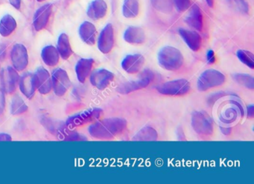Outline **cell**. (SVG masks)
Instances as JSON below:
<instances>
[{
	"label": "cell",
	"instance_id": "30",
	"mask_svg": "<svg viewBox=\"0 0 254 184\" xmlns=\"http://www.w3.org/2000/svg\"><path fill=\"white\" fill-rule=\"evenodd\" d=\"M229 6L242 14L249 13V4L247 0H227Z\"/></svg>",
	"mask_w": 254,
	"mask_h": 184
},
{
	"label": "cell",
	"instance_id": "14",
	"mask_svg": "<svg viewBox=\"0 0 254 184\" xmlns=\"http://www.w3.org/2000/svg\"><path fill=\"white\" fill-rule=\"evenodd\" d=\"M37 89L41 94L47 95L53 89L52 78L48 71L44 67H39L35 73Z\"/></svg>",
	"mask_w": 254,
	"mask_h": 184
},
{
	"label": "cell",
	"instance_id": "28",
	"mask_svg": "<svg viewBox=\"0 0 254 184\" xmlns=\"http://www.w3.org/2000/svg\"><path fill=\"white\" fill-rule=\"evenodd\" d=\"M28 106L20 96H14L11 101V113L12 115H21L27 111Z\"/></svg>",
	"mask_w": 254,
	"mask_h": 184
},
{
	"label": "cell",
	"instance_id": "27",
	"mask_svg": "<svg viewBox=\"0 0 254 184\" xmlns=\"http://www.w3.org/2000/svg\"><path fill=\"white\" fill-rule=\"evenodd\" d=\"M158 138L157 131L153 127H145L135 134L133 141H156Z\"/></svg>",
	"mask_w": 254,
	"mask_h": 184
},
{
	"label": "cell",
	"instance_id": "25",
	"mask_svg": "<svg viewBox=\"0 0 254 184\" xmlns=\"http://www.w3.org/2000/svg\"><path fill=\"white\" fill-rule=\"evenodd\" d=\"M17 28V22L15 19L6 14L0 20V35L2 37H8L11 35Z\"/></svg>",
	"mask_w": 254,
	"mask_h": 184
},
{
	"label": "cell",
	"instance_id": "12",
	"mask_svg": "<svg viewBox=\"0 0 254 184\" xmlns=\"http://www.w3.org/2000/svg\"><path fill=\"white\" fill-rule=\"evenodd\" d=\"M53 12V5L50 3L46 4L38 8L34 15L33 26L37 32L45 29L48 24L50 16Z\"/></svg>",
	"mask_w": 254,
	"mask_h": 184
},
{
	"label": "cell",
	"instance_id": "9",
	"mask_svg": "<svg viewBox=\"0 0 254 184\" xmlns=\"http://www.w3.org/2000/svg\"><path fill=\"white\" fill-rule=\"evenodd\" d=\"M0 79L2 90L8 94H11L15 92L20 81L17 71L11 66L2 69L0 73Z\"/></svg>",
	"mask_w": 254,
	"mask_h": 184
},
{
	"label": "cell",
	"instance_id": "2",
	"mask_svg": "<svg viewBox=\"0 0 254 184\" xmlns=\"http://www.w3.org/2000/svg\"><path fill=\"white\" fill-rule=\"evenodd\" d=\"M159 64L166 70L179 69L184 63V57L178 49L173 47H165L158 53Z\"/></svg>",
	"mask_w": 254,
	"mask_h": 184
},
{
	"label": "cell",
	"instance_id": "38",
	"mask_svg": "<svg viewBox=\"0 0 254 184\" xmlns=\"http://www.w3.org/2000/svg\"><path fill=\"white\" fill-rule=\"evenodd\" d=\"M248 117H251V118H252L253 117H254V106L253 105H251V106L248 107Z\"/></svg>",
	"mask_w": 254,
	"mask_h": 184
},
{
	"label": "cell",
	"instance_id": "34",
	"mask_svg": "<svg viewBox=\"0 0 254 184\" xmlns=\"http://www.w3.org/2000/svg\"><path fill=\"white\" fill-rule=\"evenodd\" d=\"M5 108V92L2 88H0V116L3 114Z\"/></svg>",
	"mask_w": 254,
	"mask_h": 184
},
{
	"label": "cell",
	"instance_id": "36",
	"mask_svg": "<svg viewBox=\"0 0 254 184\" xmlns=\"http://www.w3.org/2000/svg\"><path fill=\"white\" fill-rule=\"evenodd\" d=\"M9 2L16 9H20L21 6V0H9Z\"/></svg>",
	"mask_w": 254,
	"mask_h": 184
},
{
	"label": "cell",
	"instance_id": "23",
	"mask_svg": "<svg viewBox=\"0 0 254 184\" xmlns=\"http://www.w3.org/2000/svg\"><path fill=\"white\" fill-rule=\"evenodd\" d=\"M41 58L47 66H55L59 63L60 55L56 47L53 46H47L43 49Z\"/></svg>",
	"mask_w": 254,
	"mask_h": 184
},
{
	"label": "cell",
	"instance_id": "10",
	"mask_svg": "<svg viewBox=\"0 0 254 184\" xmlns=\"http://www.w3.org/2000/svg\"><path fill=\"white\" fill-rule=\"evenodd\" d=\"M13 66L17 71L24 70L29 64V56L27 49L21 44H17L13 47L11 53Z\"/></svg>",
	"mask_w": 254,
	"mask_h": 184
},
{
	"label": "cell",
	"instance_id": "3",
	"mask_svg": "<svg viewBox=\"0 0 254 184\" xmlns=\"http://www.w3.org/2000/svg\"><path fill=\"white\" fill-rule=\"evenodd\" d=\"M224 74L215 69L204 71L197 80V89L200 91H206L213 87L222 85L225 82Z\"/></svg>",
	"mask_w": 254,
	"mask_h": 184
},
{
	"label": "cell",
	"instance_id": "18",
	"mask_svg": "<svg viewBox=\"0 0 254 184\" xmlns=\"http://www.w3.org/2000/svg\"><path fill=\"white\" fill-rule=\"evenodd\" d=\"M179 34L184 42L192 51L197 52L200 50L201 38L197 32L185 29H180Z\"/></svg>",
	"mask_w": 254,
	"mask_h": 184
},
{
	"label": "cell",
	"instance_id": "29",
	"mask_svg": "<svg viewBox=\"0 0 254 184\" xmlns=\"http://www.w3.org/2000/svg\"><path fill=\"white\" fill-rule=\"evenodd\" d=\"M151 5L157 11L164 14L172 12L173 8L172 0H151Z\"/></svg>",
	"mask_w": 254,
	"mask_h": 184
},
{
	"label": "cell",
	"instance_id": "39",
	"mask_svg": "<svg viewBox=\"0 0 254 184\" xmlns=\"http://www.w3.org/2000/svg\"><path fill=\"white\" fill-rule=\"evenodd\" d=\"M206 3L208 4L209 7L213 6L214 0H206Z\"/></svg>",
	"mask_w": 254,
	"mask_h": 184
},
{
	"label": "cell",
	"instance_id": "7",
	"mask_svg": "<svg viewBox=\"0 0 254 184\" xmlns=\"http://www.w3.org/2000/svg\"><path fill=\"white\" fill-rule=\"evenodd\" d=\"M103 114V111L100 108H93L87 110L81 114L69 117L66 123V125L69 128L80 127L87 123H93L99 120Z\"/></svg>",
	"mask_w": 254,
	"mask_h": 184
},
{
	"label": "cell",
	"instance_id": "32",
	"mask_svg": "<svg viewBox=\"0 0 254 184\" xmlns=\"http://www.w3.org/2000/svg\"><path fill=\"white\" fill-rule=\"evenodd\" d=\"M234 79L236 82L246 88L251 89V90L254 88V79L251 75H247V74H236L234 75Z\"/></svg>",
	"mask_w": 254,
	"mask_h": 184
},
{
	"label": "cell",
	"instance_id": "24",
	"mask_svg": "<svg viewBox=\"0 0 254 184\" xmlns=\"http://www.w3.org/2000/svg\"><path fill=\"white\" fill-rule=\"evenodd\" d=\"M57 50L64 60H67L72 56L73 51L69 43V37L66 34L62 33L58 40Z\"/></svg>",
	"mask_w": 254,
	"mask_h": 184
},
{
	"label": "cell",
	"instance_id": "1",
	"mask_svg": "<svg viewBox=\"0 0 254 184\" xmlns=\"http://www.w3.org/2000/svg\"><path fill=\"white\" fill-rule=\"evenodd\" d=\"M127 127L124 119L109 118L96 122L89 127V133L93 137L99 139H110L120 134Z\"/></svg>",
	"mask_w": 254,
	"mask_h": 184
},
{
	"label": "cell",
	"instance_id": "5",
	"mask_svg": "<svg viewBox=\"0 0 254 184\" xmlns=\"http://www.w3.org/2000/svg\"><path fill=\"white\" fill-rule=\"evenodd\" d=\"M190 88L191 85L187 80L178 79L162 84L157 90L165 96H184L190 92Z\"/></svg>",
	"mask_w": 254,
	"mask_h": 184
},
{
	"label": "cell",
	"instance_id": "26",
	"mask_svg": "<svg viewBox=\"0 0 254 184\" xmlns=\"http://www.w3.org/2000/svg\"><path fill=\"white\" fill-rule=\"evenodd\" d=\"M139 12V0H125L123 14L126 18H135Z\"/></svg>",
	"mask_w": 254,
	"mask_h": 184
},
{
	"label": "cell",
	"instance_id": "17",
	"mask_svg": "<svg viewBox=\"0 0 254 184\" xmlns=\"http://www.w3.org/2000/svg\"><path fill=\"white\" fill-rule=\"evenodd\" d=\"M108 11V5L104 0H94L87 8V16L92 20H98L104 18Z\"/></svg>",
	"mask_w": 254,
	"mask_h": 184
},
{
	"label": "cell",
	"instance_id": "16",
	"mask_svg": "<svg viewBox=\"0 0 254 184\" xmlns=\"http://www.w3.org/2000/svg\"><path fill=\"white\" fill-rule=\"evenodd\" d=\"M20 90L28 99H32L37 90L35 73H26L19 81Z\"/></svg>",
	"mask_w": 254,
	"mask_h": 184
},
{
	"label": "cell",
	"instance_id": "19",
	"mask_svg": "<svg viewBox=\"0 0 254 184\" xmlns=\"http://www.w3.org/2000/svg\"><path fill=\"white\" fill-rule=\"evenodd\" d=\"M94 64V60L92 59H81L75 66V73L78 81L84 83L91 73Z\"/></svg>",
	"mask_w": 254,
	"mask_h": 184
},
{
	"label": "cell",
	"instance_id": "22",
	"mask_svg": "<svg viewBox=\"0 0 254 184\" xmlns=\"http://www.w3.org/2000/svg\"><path fill=\"white\" fill-rule=\"evenodd\" d=\"M124 40L130 44H142L145 41L143 29L136 26H130L124 33Z\"/></svg>",
	"mask_w": 254,
	"mask_h": 184
},
{
	"label": "cell",
	"instance_id": "37",
	"mask_svg": "<svg viewBox=\"0 0 254 184\" xmlns=\"http://www.w3.org/2000/svg\"><path fill=\"white\" fill-rule=\"evenodd\" d=\"M12 138L10 136L9 134H7V133H0V141H2V142H5V141H11Z\"/></svg>",
	"mask_w": 254,
	"mask_h": 184
},
{
	"label": "cell",
	"instance_id": "21",
	"mask_svg": "<svg viewBox=\"0 0 254 184\" xmlns=\"http://www.w3.org/2000/svg\"><path fill=\"white\" fill-rule=\"evenodd\" d=\"M80 38L85 44L94 45L96 43V29L94 25L90 22L85 21L80 26Z\"/></svg>",
	"mask_w": 254,
	"mask_h": 184
},
{
	"label": "cell",
	"instance_id": "15",
	"mask_svg": "<svg viewBox=\"0 0 254 184\" xmlns=\"http://www.w3.org/2000/svg\"><path fill=\"white\" fill-rule=\"evenodd\" d=\"M145 63V59L142 55H128L123 59L122 67L129 74H136L140 71Z\"/></svg>",
	"mask_w": 254,
	"mask_h": 184
},
{
	"label": "cell",
	"instance_id": "20",
	"mask_svg": "<svg viewBox=\"0 0 254 184\" xmlns=\"http://www.w3.org/2000/svg\"><path fill=\"white\" fill-rule=\"evenodd\" d=\"M187 25L197 31L203 29V15L197 4L192 5L185 19Z\"/></svg>",
	"mask_w": 254,
	"mask_h": 184
},
{
	"label": "cell",
	"instance_id": "40",
	"mask_svg": "<svg viewBox=\"0 0 254 184\" xmlns=\"http://www.w3.org/2000/svg\"><path fill=\"white\" fill-rule=\"evenodd\" d=\"M37 1L39 2H44V1H45V0H37Z\"/></svg>",
	"mask_w": 254,
	"mask_h": 184
},
{
	"label": "cell",
	"instance_id": "33",
	"mask_svg": "<svg viewBox=\"0 0 254 184\" xmlns=\"http://www.w3.org/2000/svg\"><path fill=\"white\" fill-rule=\"evenodd\" d=\"M191 0H173L177 10L179 12H184L191 6Z\"/></svg>",
	"mask_w": 254,
	"mask_h": 184
},
{
	"label": "cell",
	"instance_id": "4",
	"mask_svg": "<svg viewBox=\"0 0 254 184\" xmlns=\"http://www.w3.org/2000/svg\"><path fill=\"white\" fill-rule=\"evenodd\" d=\"M154 78V74L151 71L145 70L141 73L139 78L134 81H127L120 84L117 87V91L120 94H128L132 92L141 90L149 85Z\"/></svg>",
	"mask_w": 254,
	"mask_h": 184
},
{
	"label": "cell",
	"instance_id": "13",
	"mask_svg": "<svg viewBox=\"0 0 254 184\" xmlns=\"http://www.w3.org/2000/svg\"><path fill=\"white\" fill-rule=\"evenodd\" d=\"M114 75L108 69H101L95 71L90 76V83L99 90H105L114 81Z\"/></svg>",
	"mask_w": 254,
	"mask_h": 184
},
{
	"label": "cell",
	"instance_id": "35",
	"mask_svg": "<svg viewBox=\"0 0 254 184\" xmlns=\"http://www.w3.org/2000/svg\"><path fill=\"white\" fill-rule=\"evenodd\" d=\"M206 59H207V61L209 62V63H215V54H214V52L212 51V50L208 51L207 54H206Z\"/></svg>",
	"mask_w": 254,
	"mask_h": 184
},
{
	"label": "cell",
	"instance_id": "11",
	"mask_svg": "<svg viewBox=\"0 0 254 184\" xmlns=\"http://www.w3.org/2000/svg\"><path fill=\"white\" fill-rule=\"evenodd\" d=\"M114 46V28L111 24H108L102 29L98 41V48L104 54H108Z\"/></svg>",
	"mask_w": 254,
	"mask_h": 184
},
{
	"label": "cell",
	"instance_id": "6",
	"mask_svg": "<svg viewBox=\"0 0 254 184\" xmlns=\"http://www.w3.org/2000/svg\"><path fill=\"white\" fill-rule=\"evenodd\" d=\"M191 125L196 133L209 136L213 132V123L207 114L203 111H195L191 116Z\"/></svg>",
	"mask_w": 254,
	"mask_h": 184
},
{
	"label": "cell",
	"instance_id": "31",
	"mask_svg": "<svg viewBox=\"0 0 254 184\" xmlns=\"http://www.w3.org/2000/svg\"><path fill=\"white\" fill-rule=\"evenodd\" d=\"M238 59L242 63L248 66L251 69L254 68V56L251 52L241 50L237 52Z\"/></svg>",
	"mask_w": 254,
	"mask_h": 184
},
{
	"label": "cell",
	"instance_id": "8",
	"mask_svg": "<svg viewBox=\"0 0 254 184\" xmlns=\"http://www.w3.org/2000/svg\"><path fill=\"white\" fill-rule=\"evenodd\" d=\"M52 84L55 94L63 96L71 87V81L67 72L64 69H56L52 75Z\"/></svg>",
	"mask_w": 254,
	"mask_h": 184
}]
</instances>
